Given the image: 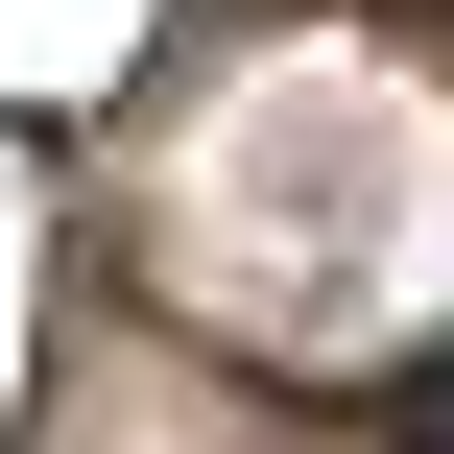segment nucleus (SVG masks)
<instances>
[{
	"label": "nucleus",
	"mask_w": 454,
	"mask_h": 454,
	"mask_svg": "<svg viewBox=\"0 0 454 454\" xmlns=\"http://www.w3.org/2000/svg\"><path fill=\"white\" fill-rule=\"evenodd\" d=\"M383 454H454V359H431V383H407V407H383Z\"/></svg>",
	"instance_id": "obj_1"
}]
</instances>
